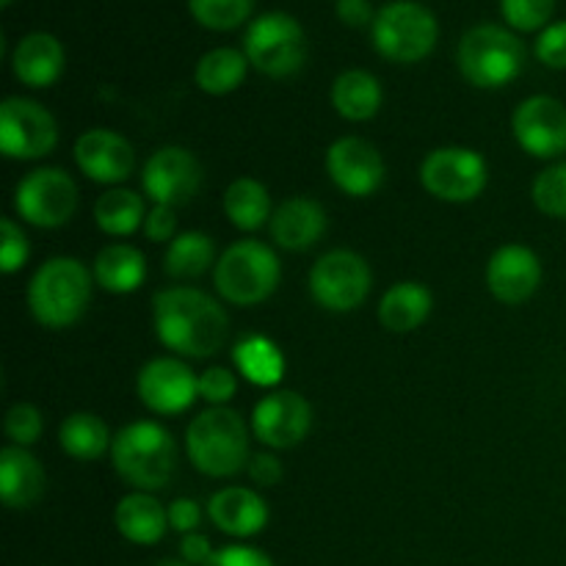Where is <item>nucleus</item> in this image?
I'll return each mask as SVG.
<instances>
[{
    "instance_id": "obj_24",
    "label": "nucleus",
    "mask_w": 566,
    "mask_h": 566,
    "mask_svg": "<svg viewBox=\"0 0 566 566\" xmlns=\"http://www.w3.org/2000/svg\"><path fill=\"white\" fill-rule=\"evenodd\" d=\"M116 531L133 545H158L169 531V512L149 492H130L116 503Z\"/></svg>"
},
{
    "instance_id": "obj_41",
    "label": "nucleus",
    "mask_w": 566,
    "mask_h": 566,
    "mask_svg": "<svg viewBox=\"0 0 566 566\" xmlns=\"http://www.w3.org/2000/svg\"><path fill=\"white\" fill-rule=\"evenodd\" d=\"M144 235L153 243H166L177 238V213L169 205H153V210L144 219Z\"/></svg>"
},
{
    "instance_id": "obj_36",
    "label": "nucleus",
    "mask_w": 566,
    "mask_h": 566,
    "mask_svg": "<svg viewBox=\"0 0 566 566\" xmlns=\"http://www.w3.org/2000/svg\"><path fill=\"white\" fill-rule=\"evenodd\" d=\"M501 11L514 31H545L556 11V0H501Z\"/></svg>"
},
{
    "instance_id": "obj_27",
    "label": "nucleus",
    "mask_w": 566,
    "mask_h": 566,
    "mask_svg": "<svg viewBox=\"0 0 566 566\" xmlns=\"http://www.w3.org/2000/svg\"><path fill=\"white\" fill-rule=\"evenodd\" d=\"M332 105L348 122H368L381 108V83L368 70H346L332 83Z\"/></svg>"
},
{
    "instance_id": "obj_23",
    "label": "nucleus",
    "mask_w": 566,
    "mask_h": 566,
    "mask_svg": "<svg viewBox=\"0 0 566 566\" xmlns=\"http://www.w3.org/2000/svg\"><path fill=\"white\" fill-rule=\"evenodd\" d=\"M11 70H14L17 81L31 88L53 86L64 72V48L53 33H28L17 42Z\"/></svg>"
},
{
    "instance_id": "obj_5",
    "label": "nucleus",
    "mask_w": 566,
    "mask_h": 566,
    "mask_svg": "<svg viewBox=\"0 0 566 566\" xmlns=\"http://www.w3.org/2000/svg\"><path fill=\"white\" fill-rule=\"evenodd\" d=\"M282 276L280 258L263 241H235L213 265V285L235 307H254L276 291Z\"/></svg>"
},
{
    "instance_id": "obj_46",
    "label": "nucleus",
    "mask_w": 566,
    "mask_h": 566,
    "mask_svg": "<svg viewBox=\"0 0 566 566\" xmlns=\"http://www.w3.org/2000/svg\"><path fill=\"white\" fill-rule=\"evenodd\" d=\"M213 545H210V539L205 534H199V531H193V534H186L180 539V558L186 564L191 566H205L210 562V556H213Z\"/></svg>"
},
{
    "instance_id": "obj_4",
    "label": "nucleus",
    "mask_w": 566,
    "mask_h": 566,
    "mask_svg": "<svg viewBox=\"0 0 566 566\" xmlns=\"http://www.w3.org/2000/svg\"><path fill=\"white\" fill-rule=\"evenodd\" d=\"M111 459L116 473L138 492L164 490L177 470L175 437L155 420H136L114 437Z\"/></svg>"
},
{
    "instance_id": "obj_15",
    "label": "nucleus",
    "mask_w": 566,
    "mask_h": 566,
    "mask_svg": "<svg viewBox=\"0 0 566 566\" xmlns=\"http://www.w3.org/2000/svg\"><path fill=\"white\" fill-rule=\"evenodd\" d=\"M138 398L155 415H180L199 398V379L182 359H149L136 379Z\"/></svg>"
},
{
    "instance_id": "obj_34",
    "label": "nucleus",
    "mask_w": 566,
    "mask_h": 566,
    "mask_svg": "<svg viewBox=\"0 0 566 566\" xmlns=\"http://www.w3.org/2000/svg\"><path fill=\"white\" fill-rule=\"evenodd\" d=\"M254 9V0H188V11L199 25L210 31H232L243 25Z\"/></svg>"
},
{
    "instance_id": "obj_26",
    "label": "nucleus",
    "mask_w": 566,
    "mask_h": 566,
    "mask_svg": "<svg viewBox=\"0 0 566 566\" xmlns=\"http://www.w3.org/2000/svg\"><path fill=\"white\" fill-rule=\"evenodd\" d=\"M144 280H147V260L130 243H108L94 258V282L103 291L125 296V293L138 291Z\"/></svg>"
},
{
    "instance_id": "obj_8",
    "label": "nucleus",
    "mask_w": 566,
    "mask_h": 566,
    "mask_svg": "<svg viewBox=\"0 0 566 566\" xmlns=\"http://www.w3.org/2000/svg\"><path fill=\"white\" fill-rule=\"evenodd\" d=\"M437 33H440V28H437L434 14L420 3H409V0L387 3L385 9H379L374 25H370L374 48L396 64L423 61L434 50Z\"/></svg>"
},
{
    "instance_id": "obj_17",
    "label": "nucleus",
    "mask_w": 566,
    "mask_h": 566,
    "mask_svg": "<svg viewBox=\"0 0 566 566\" xmlns=\"http://www.w3.org/2000/svg\"><path fill=\"white\" fill-rule=\"evenodd\" d=\"M326 175L348 197H370L385 182V160L370 142L346 136L326 149Z\"/></svg>"
},
{
    "instance_id": "obj_25",
    "label": "nucleus",
    "mask_w": 566,
    "mask_h": 566,
    "mask_svg": "<svg viewBox=\"0 0 566 566\" xmlns=\"http://www.w3.org/2000/svg\"><path fill=\"white\" fill-rule=\"evenodd\" d=\"M431 291L420 282H398L381 296L379 302V321L387 332L396 335H409L420 329L426 318L431 315Z\"/></svg>"
},
{
    "instance_id": "obj_14",
    "label": "nucleus",
    "mask_w": 566,
    "mask_h": 566,
    "mask_svg": "<svg viewBox=\"0 0 566 566\" xmlns=\"http://www.w3.org/2000/svg\"><path fill=\"white\" fill-rule=\"evenodd\" d=\"M520 147L534 158H562L566 153V105L551 94L523 99L512 116Z\"/></svg>"
},
{
    "instance_id": "obj_28",
    "label": "nucleus",
    "mask_w": 566,
    "mask_h": 566,
    "mask_svg": "<svg viewBox=\"0 0 566 566\" xmlns=\"http://www.w3.org/2000/svg\"><path fill=\"white\" fill-rule=\"evenodd\" d=\"M238 374L258 387H276L285 376V357L274 340L263 335H249L232 352Z\"/></svg>"
},
{
    "instance_id": "obj_10",
    "label": "nucleus",
    "mask_w": 566,
    "mask_h": 566,
    "mask_svg": "<svg viewBox=\"0 0 566 566\" xmlns=\"http://www.w3.org/2000/svg\"><path fill=\"white\" fill-rule=\"evenodd\" d=\"M14 210L22 221L42 230L64 227L77 210V186L64 169L42 166L17 182Z\"/></svg>"
},
{
    "instance_id": "obj_9",
    "label": "nucleus",
    "mask_w": 566,
    "mask_h": 566,
    "mask_svg": "<svg viewBox=\"0 0 566 566\" xmlns=\"http://www.w3.org/2000/svg\"><path fill=\"white\" fill-rule=\"evenodd\" d=\"M310 293L329 313H352L370 293V265L352 249H332L310 271Z\"/></svg>"
},
{
    "instance_id": "obj_44",
    "label": "nucleus",
    "mask_w": 566,
    "mask_h": 566,
    "mask_svg": "<svg viewBox=\"0 0 566 566\" xmlns=\"http://www.w3.org/2000/svg\"><path fill=\"white\" fill-rule=\"evenodd\" d=\"M247 473L258 486H274L280 484L285 470H282V462L274 457V453H254V457L249 459Z\"/></svg>"
},
{
    "instance_id": "obj_35",
    "label": "nucleus",
    "mask_w": 566,
    "mask_h": 566,
    "mask_svg": "<svg viewBox=\"0 0 566 566\" xmlns=\"http://www.w3.org/2000/svg\"><path fill=\"white\" fill-rule=\"evenodd\" d=\"M531 197L545 216L566 219V160H558V164L547 166L545 171L536 175Z\"/></svg>"
},
{
    "instance_id": "obj_12",
    "label": "nucleus",
    "mask_w": 566,
    "mask_h": 566,
    "mask_svg": "<svg viewBox=\"0 0 566 566\" xmlns=\"http://www.w3.org/2000/svg\"><path fill=\"white\" fill-rule=\"evenodd\" d=\"M59 144L53 114L36 99L6 97L0 103V153L11 160H36Z\"/></svg>"
},
{
    "instance_id": "obj_45",
    "label": "nucleus",
    "mask_w": 566,
    "mask_h": 566,
    "mask_svg": "<svg viewBox=\"0 0 566 566\" xmlns=\"http://www.w3.org/2000/svg\"><path fill=\"white\" fill-rule=\"evenodd\" d=\"M335 11H337V17H340L343 25H348V28L374 25V20H376L370 0H337Z\"/></svg>"
},
{
    "instance_id": "obj_39",
    "label": "nucleus",
    "mask_w": 566,
    "mask_h": 566,
    "mask_svg": "<svg viewBox=\"0 0 566 566\" xmlns=\"http://www.w3.org/2000/svg\"><path fill=\"white\" fill-rule=\"evenodd\" d=\"M238 392V379L230 368H208L199 376V398L210 407H227Z\"/></svg>"
},
{
    "instance_id": "obj_29",
    "label": "nucleus",
    "mask_w": 566,
    "mask_h": 566,
    "mask_svg": "<svg viewBox=\"0 0 566 566\" xmlns=\"http://www.w3.org/2000/svg\"><path fill=\"white\" fill-rule=\"evenodd\" d=\"M224 213L232 227L243 232H254L271 221V197L269 188L254 177H238L224 191Z\"/></svg>"
},
{
    "instance_id": "obj_22",
    "label": "nucleus",
    "mask_w": 566,
    "mask_h": 566,
    "mask_svg": "<svg viewBox=\"0 0 566 566\" xmlns=\"http://www.w3.org/2000/svg\"><path fill=\"white\" fill-rule=\"evenodd\" d=\"M44 486L48 475L28 448L6 446L0 451V501L6 509L22 512L36 506L39 497L44 495Z\"/></svg>"
},
{
    "instance_id": "obj_47",
    "label": "nucleus",
    "mask_w": 566,
    "mask_h": 566,
    "mask_svg": "<svg viewBox=\"0 0 566 566\" xmlns=\"http://www.w3.org/2000/svg\"><path fill=\"white\" fill-rule=\"evenodd\" d=\"M158 566H191V564H186L182 558H180V562H177V558H166V562H160Z\"/></svg>"
},
{
    "instance_id": "obj_48",
    "label": "nucleus",
    "mask_w": 566,
    "mask_h": 566,
    "mask_svg": "<svg viewBox=\"0 0 566 566\" xmlns=\"http://www.w3.org/2000/svg\"><path fill=\"white\" fill-rule=\"evenodd\" d=\"M0 6H11V0H0Z\"/></svg>"
},
{
    "instance_id": "obj_33",
    "label": "nucleus",
    "mask_w": 566,
    "mask_h": 566,
    "mask_svg": "<svg viewBox=\"0 0 566 566\" xmlns=\"http://www.w3.org/2000/svg\"><path fill=\"white\" fill-rule=\"evenodd\" d=\"M144 219L147 213H144L142 197L127 188H111L94 202V221L105 235H133L138 227H144Z\"/></svg>"
},
{
    "instance_id": "obj_19",
    "label": "nucleus",
    "mask_w": 566,
    "mask_h": 566,
    "mask_svg": "<svg viewBox=\"0 0 566 566\" xmlns=\"http://www.w3.org/2000/svg\"><path fill=\"white\" fill-rule=\"evenodd\" d=\"M542 263L534 249L506 243L486 263V287L503 304H523L539 291Z\"/></svg>"
},
{
    "instance_id": "obj_16",
    "label": "nucleus",
    "mask_w": 566,
    "mask_h": 566,
    "mask_svg": "<svg viewBox=\"0 0 566 566\" xmlns=\"http://www.w3.org/2000/svg\"><path fill=\"white\" fill-rule=\"evenodd\" d=\"M313 429V407L296 390H274L258 401L252 431L263 446L285 451L296 448Z\"/></svg>"
},
{
    "instance_id": "obj_13",
    "label": "nucleus",
    "mask_w": 566,
    "mask_h": 566,
    "mask_svg": "<svg viewBox=\"0 0 566 566\" xmlns=\"http://www.w3.org/2000/svg\"><path fill=\"white\" fill-rule=\"evenodd\" d=\"M144 193L155 205H169V208H182L193 199V193L202 186V166L197 155L186 147H160L158 153L149 155L142 175Z\"/></svg>"
},
{
    "instance_id": "obj_37",
    "label": "nucleus",
    "mask_w": 566,
    "mask_h": 566,
    "mask_svg": "<svg viewBox=\"0 0 566 566\" xmlns=\"http://www.w3.org/2000/svg\"><path fill=\"white\" fill-rule=\"evenodd\" d=\"M3 429H6V437H9L14 446L20 448L33 446V442L42 437V429H44L42 412H39L33 403H14V407L6 412Z\"/></svg>"
},
{
    "instance_id": "obj_21",
    "label": "nucleus",
    "mask_w": 566,
    "mask_h": 566,
    "mask_svg": "<svg viewBox=\"0 0 566 566\" xmlns=\"http://www.w3.org/2000/svg\"><path fill=\"white\" fill-rule=\"evenodd\" d=\"M271 238L287 252H307L324 238L326 210L310 197L285 199L269 221Z\"/></svg>"
},
{
    "instance_id": "obj_31",
    "label": "nucleus",
    "mask_w": 566,
    "mask_h": 566,
    "mask_svg": "<svg viewBox=\"0 0 566 566\" xmlns=\"http://www.w3.org/2000/svg\"><path fill=\"white\" fill-rule=\"evenodd\" d=\"M210 265H216V243L199 230L180 232L166 249L164 269L171 280H193L202 276Z\"/></svg>"
},
{
    "instance_id": "obj_3",
    "label": "nucleus",
    "mask_w": 566,
    "mask_h": 566,
    "mask_svg": "<svg viewBox=\"0 0 566 566\" xmlns=\"http://www.w3.org/2000/svg\"><path fill=\"white\" fill-rule=\"evenodd\" d=\"M186 451L193 468L210 479H230L249 468V429L230 407H210L191 420Z\"/></svg>"
},
{
    "instance_id": "obj_43",
    "label": "nucleus",
    "mask_w": 566,
    "mask_h": 566,
    "mask_svg": "<svg viewBox=\"0 0 566 566\" xmlns=\"http://www.w3.org/2000/svg\"><path fill=\"white\" fill-rule=\"evenodd\" d=\"M169 528L177 531V534H193L202 523V509H199L197 501L191 497H177V501L169 503Z\"/></svg>"
},
{
    "instance_id": "obj_32",
    "label": "nucleus",
    "mask_w": 566,
    "mask_h": 566,
    "mask_svg": "<svg viewBox=\"0 0 566 566\" xmlns=\"http://www.w3.org/2000/svg\"><path fill=\"white\" fill-rule=\"evenodd\" d=\"M59 442L61 451L70 453L72 459H81V462H94V459H99L114 446V440L108 434V426L92 412L70 415L61 423Z\"/></svg>"
},
{
    "instance_id": "obj_1",
    "label": "nucleus",
    "mask_w": 566,
    "mask_h": 566,
    "mask_svg": "<svg viewBox=\"0 0 566 566\" xmlns=\"http://www.w3.org/2000/svg\"><path fill=\"white\" fill-rule=\"evenodd\" d=\"M155 335L180 357L208 359L221 352L230 332L224 307L197 287H164L153 296Z\"/></svg>"
},
{
    "instance_id": "obj_7",
    "label": "nucleus",
    "mask_w": 566,
    "mask_h": 566,
    "mask_svg": "<svg viewBox=\"0 0 566 566\" xmlns=\"http://www.w3.org/2000/svg\"><path fill=\"white\" fill-rule=\"evenodd\" d=\"M243 53L249 64L269 77H291L307 61V36L296 17L269 11L247 28Z\"/></svg>"
},
{
    "instance_id": "obj_30",
    "label": "nucleus",
    "mask_w": 566,
    "mask_h": 566,
    "mask_svg": "<svg viewBox=\"0 0 566 566\" xmlns=\"http://www.w3.org/2000/svg\"><path fill=\"white\" fill-rule=\"evenodd\" d=\"M247 53L235 48H216L199 59L197 70H193V81L205 94L221 97V94H230L241 86L243 77H247Z\"/></svg>"
},
{
    "instance_id": "obj_18",
    "label": "nucleus",
    "mask_w": 566,
    "mask_h": 566,
    "mask_svg": "<svg viewBox=\"0 0 566 566\" xmlns=\"http://www.w3.org/2000/svg\"><path fill=\"white\" fill-rule=\"evenodd\" d=\"M75 164L88 180L116 186V182H125L136 169V149L116 130L94 127L75 142Z\"/></svg>"
},
{
    "instance_id": "obj_38",
    "label": "nucleus",
    "mask_w": 566,
    "mask_h": 566,
    "mask_svg": "<svg viewBox=\"0 0 566 566\" xmlns=\"http://www.w3.org/2000/svg\"><path fill=\"white\" fill-rule=\"evenodd\" d=\"M28 235L22 232V227L14 219H0V271L3 274H17L22 265L28 263Z\"/></svg>"
},
{
    "instance_id": "obj_40",
    "label": "nucleus",
    "mask_w": 566,
    "mask_h": 566,
    "mask_svg": "<svg viewBox=\"0 0 566 566\" xmlns=\"http://www.w3.org/2000/svg\"><path fill=\"white\" fill-rule=\"evenodd\" d=\"M534 53L551 70H566V20L553 22L539 33Z\"/></svg>"
},
{
    "instance_id": "obj_2",
    "label": "nucleus",
    "mask_w": 566,
    "mask_h": 566,
    "mask_svg": "<svg viewBox=\"0 0 566 566\" xmlns=\"http://www.w3.org/2000/svg\"><path fill=\"white\" fill-rule=\"evenodd\" d=\"M92 276L77 258H50L28 282V307L36 324L66 329L77 324L92 302Z\"/></svg>"
},
{
    "instance_id": "obj_20",
    "label": "nucleus",
    "mask_w": 566,
    "mask_h": 566,
    "mask_svg": "<svg viewBox=\"0 0 566 566\" xmlns=\"http://www.w3.org/2000/svg\"><path fill=\"white\" fill-rule=\"evenodd\" d=\"M208 517L221 534L249 539L269 525V506L258 492L247 486H227L210 497Z\"/></svg>"
},
{
    "instance_id": "obj_6",
    "label": "nucleus",
    "mask_w": 566,
    "mask_h": 566,
    "mask_svg": "<svg viewBox=\"0 0 566 566\" xmlns=\"http://www.w3.org/2000/svg\"><path fill=\"white\" fill-rule=\"evenodd\" d=\"M457 64L475 88H503L517 81L525 66V44L503 25H475L462 36Z\"/></svg>"
},
{
    "instance_id": "obj_42",
    "label": "nucleus",
    "mask_w": 566,
    "mask_h": 566,
    "mask_svg": "<svg viewBox=\"0 0 566 566\" xmlns=\"http://www.w3.org/2000/svg\"><path fill=\"white\" fill-rule=\"evenodd\" d=\"M205 566H274V562L252 545H227L216 551Z\"/></svg>"
},
{
    "instance_id": "obj_11",
    "label": "nucleus",
    "mask_w": 566,
    "mask_h": 566,
    "mask_svg": "<svg viewBox=\"0 0 566 566\" xmlns=\"http://www.w3.org/2000/svg\"><path fill=\"white\" fill-rule=\"evenodd\" d=\"M490 180V166L470 147L431 149L420 164V182L442 202H473Z\"/></svg>"
}]
</instances>
